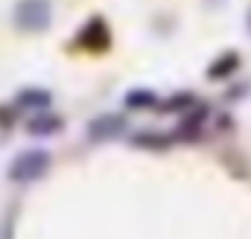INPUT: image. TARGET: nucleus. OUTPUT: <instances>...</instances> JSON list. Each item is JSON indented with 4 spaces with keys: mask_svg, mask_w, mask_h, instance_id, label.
<instances>
[{
    "mask_svg": "<svg viewBox=\"0 0 251 239\" xmlns=\"http://www.w3.org/2000/svg\"><path fill=\"white\" fill-rule=\"evenodd\" d=\"M18 102H21V105H47V102H50V94H47V91H24V94L18 96Z\"/></svg>",
    "mask_w": 251,
    "mask_h": 239,
    "instance_id": "3",
    "label": "nucleus"
},
{
    "mask_svg": "<svg viewBox=\"0 0 251 239\" xmlns=\"http://www.w3.org/2000/svg\"><path fill=\"white\" fill-rule=\"evenodd\" d=\"M47 167H50L47 152L32 149V152H24V155H18V158L12 161L9 178L12 181H35V178H41V175L47 172Z\"/></svg>",
    "mask_w": 251,
    "mask_h": 239,
    "instance_id": "1",
    "label": "nucleus"
},
{
    "mask_svg": "<svg viewBox=\"0 0 251 239\" xmlns=\"http://www.w3.org/2000/svg\"><path fill=\"white\" fill-rule=\"evenodd\" d=\"M15 24L26 32H38L50 24V3L47 0H21L15 9Z\"/></svg>",
    "mask_w": 251,
    "mask_h": 239,
    "instance_id": "2",
    "label": "nucleus"
}]
</instances>
